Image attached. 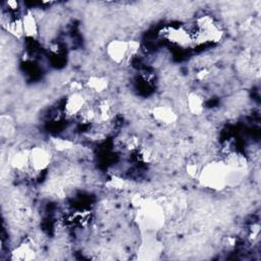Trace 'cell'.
<instances>
[{
  "label": "cell",
  "mask_w": 261,
  "mask_h": 261,
  "mask_svg": "<svg viewBox=\"0 0 261 261\" xmlns=\"http://www.w3.org/2000/svg\"><path fill=\"white\" fill-rule=\"evenodd\" d=\"M87 98L82 92H72L64 102V112L69 116H77L87 104Z\"/></svg>",
  "instance_id": "cell-4"
},
{
  "label": "cell",
  "mask_w": 261,
  "mask_h": 261,
  "mask_svg": "<svg viewBox=\"0 0 261 261\" xmlns=\"http://www.w3.org/2000/svg\"><path fill=\"white\" fill-rule=\"evenodd\" d=\"M186 105L188 110L195 115H199L204 111V100L197 93H190L188 95Z\"/></svg>",
  "instance_id": "cell-9"
},
{
  "label": "cell",
  "mask_w": 261,
  "mask_h": 261,
  "mask_svg": "<svg viewBox=\"0 0 261 261\" xmlns=\"http://www.w3.org/2000/svg\"><path fill=\"white\" fill-rule=\"evenodd\" d=\"M106 54L110 60L114 63H122L127 60L128 55V41L123 40H113L107 44Z\"/></svg>",
  "instance_id": "cell-3"
},
{
  "label": "cell",
  "mask_w": 261,
  "mask_h": 261,
  "mask_svg": "<svg viewBox=\"0 0 261 261\" xmlns=\"http://www.w3.org/2000/svg\"><path fill=\"white\" fill-rule=\"evenodd\" d=\"M153 117L155 120H157L160 123L163 124H171L176 121L177 115L174 112V110L168 106H157L152 111Z\"/></svg>",
  "instance_id": "cell-6"
},
{
  "label": "cell",
  "mask_w": 261,
  "mask_h": 261,
  "mask_svg": "<svg viewBox=\"0 0 261 261\" xmlns=\"http://www.w3.org/2000/svg\"><path fill=\"white\" fill-rule=\"evenodd\" d=\"M51 162V155L45 147L36 146L30 149V169L41 172L46 169Z\"/></svg>",
  "instance_id": "cell-2"
},
{
  "label": "cell",
  "mask_w": 261,
  "mask_h": 261,
  "mask_svg": "<svg viewBox=\"0 0 261 261\" xmlns=\"http://www.w3.org/2000/svg\"><path fill=\"white\" fill-rule=\"evenodd\" d=\"M22 25L24 37L30 39H36L39 35V20L35 16L34 12L31 10H27L22 16Z\"/></svg>",
  "instance_id": "cell-5"
},
{
  "label": "cell",
  "mask_w": 261,
  "mask_h": 261,
  "mask_svg": "<svg viewBox=\"0 0 261 261\" xmlns=\"http://www.w3.org/2000/svg\"><path fill=\"white\" fill-rule=\"evenodd\" d=\"M85 86L91 93L100 95L108 89L109 82L105 76L94 75V76H91L88 79Z\"/></svg>",
  "instance_id": "cell-7"
},
{
  "label": "cell",
  "mask_w": 261,
  "mask_h": 261,
  "mask_svg": "<svg viewBox=\"0 0 261 261\" xmlns=\"http://www.w3.org/2000/svg\"><path fill=\"white\" fill-rule=\"evenodd\" d=\"M12 259L15 260H30L34 259L36 255V251L34 246L31 243L24 242L19 244L11 253Z\"/></svg>",
  "instance_id": "cell-8"
},
{
  "label": "cell",
  "mask_w": 261,
  "mask_h": 261,
  "mask_svg": "<svg viewBox=\"0 0 261 261\" xmlns=\"http://www.w3.org/2000/svg\"><path fill=\"white\" fill-rule=\"evenodd\" d=\"M198 178L205 188L219 191L228 181V168L220 161L209 162L202 166Z\"/></svg>",
  "instance_id": "cell-1"
}]
</instances>
